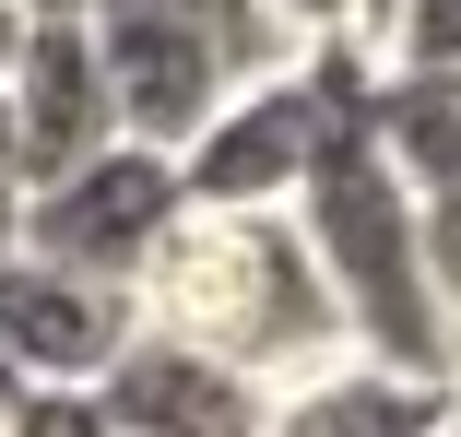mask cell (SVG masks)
Wrapping results in <instances>:
<instances>
[{
    "label": "cell",
    "instance_id": "obj_1",
    "mask_svg": "<svg viewBox=\"0 0 461 437\" xmlns=\"http://www.w3.org/2000/svg\"><path fill=\"white\" fill-rule=\"evenodd\" d=\"M131 308L154 343H177V355H202L249 390H296L355 355L296 213H177L166 248L142 260Z\"/></svg>",
    "mask_w": 461,
    "mask_h": 437
},
{
    "label": "cell",
    "instance_id": "obj_2",
    "mask_svg": "<svg viewBox=\"0 0 461 437\" xmlns=\"http://www.w3.org/2000/svg\"><path fill=\"white\" fill-rule=\"evenodd\" d=\"M177 213H190V201H177V165L142 154V142H107L95 165L24 190V236H13V248L48 260V272H71V284H119V296H131Z\"/></svg>",
    "mask_w": 461,
    "mask_h": 437
},
{
    "label": "cell",
    "instance_id": "obj_3",
    "mask_svg": "<svg viewBox=\"0 0 461 437\" xmlns=\"http://www.w3.org/2000/svg\"><path fill=\"white\" fill-rule=\"evenodd\" d=\"M320 119H331V83H320V48H308L296 71H272V83L213 107V130L177 154V201L190 213H285L308 190Z\"/></svg>",
    "mask_w": 461,
    "mask_h": 437
},
{
    "label": "cell",
    "instance_id": "obj_4",
    "mask_svg": "<svg viewBox=\"0 0 461 437\" xmlns=\"http://www.w3.org/2000/svg\"><path fill=\"white\" fill-rule=\"evenodd\" d=\"M131 331H142V308L119 284H71L24 248L0 260V355H13L24 390H95L131 355Z\"/></svg>",
    "mask_w": 461,
    "mask_h": 437
},
{
    "label": "cell",
    "instance_id": "obj_5",
    "mask_svg": "<svg viewBox=\"0 0 461 437\" xmlns=\"http://www.w3.org/2000/svg\"><path fill=\"white\" fill-rule=\"evenodd\" d=\"M0 107H13V154H24V190L71 178L119 142L107 119V71H95V36L83 24H24L13 59H0Z\"/></svg>",
    "mask_w": 461,
    "mask_h": 437
},
{
    "label": "cell",
    "instance_id": "obj_6",
    "mask_svg": "<svg viewBox=\"0 0 461 437\" xmlns=\"http://www.w3.org/2000/svg\"><path fill=\"white\" fill-rule=\"evenodd\" d=\"M95 414H107V437H260L272 390L177 355V343H154V331H131V355L95 379Z\"/></svg>",
    "mask_w": 461,
    "mask_h": 437
},
{
    "label": "cell",
    "instance_id": "obj_7",
    "mask_svg": "<svg viewBox=\"0 0 461 437\" xmlns=\"http://www.w3.org/2000/svg\"><path fill=\"white\" fill-rule=\"evenodd\" d=\"M449 414H461V379H402V367L343 355L296 390H272L260 437H449Z\"/></svg>",
    "mask_w": 461,
    "mask_h": 437
},
{
    "label": "cell",
    "instance_id": "obj_8",
    "mask_svg": "<svg viewBox=\"0 0 461 437\" xmlns=\"http://www.w3.org/2000/svg\"><path fill=\"white\" fill-rule=\"evenodd\" d=\"M366 130H379V154L402 165V190H438L461 165V71H379Z\"/></svg>",
    "mask_w": 461,
    "mask_h": 437
},
{
    "label": "cell",
    "instance_id": "obj_9",
    "mask_svg": "<svg viewBox=\"0 0 461 437\" xmlns=\"http://www.w3.org/2000/svg\"><path fill=\"white\" fill-rule=\"evenodd\" d=\"M366 59L379 71H461V0H391L366 24Z\"/></svg>",
    "mask_w": 461,
    "mask_h": 437
},
{
    "label": "cell",
    "instance_id": "obj_10",
    "mask_svg": "<svg viewBox=\"0 0 461 437\" xmlns=\"http://www.w3.org/2000/svg\"><path fill=\"white\" fill-rule=\"evenodd\" d=\"M414 236H426V284H438V308L461 331V165H449L438 190H414Z\"/></svg>",
    "mask_w": 461,
    "mask_h": 437
},
{
    "label": "cell",
    "instance_id": "obj_11",
    "mask_svg": "<svg viewBox=\"0 0 461 437\" xmlns=\"http://www.w3.org/2000/svg\"><path fill=\"white\" fill-rule=\"evenodd\" d=\"M272 24H285V48L308 59V48H355L366 36V0H260Z\"/></svg>",
    "mask_w": 461,
    "mask_h": 437
},
{
    "label": "cell",
    "instance_id": "obj_12",
    "mask_svg": "<svg viewBox=\"0 0 461 437\" xmlns=\"http://www.w3.org/2000/svg\"><path fill=\"white\" fill-rule=\"evenodd\" d=\"M24 236V154H13V107H0V260Z\"/></svg>",
    "mask_w": 461,
    "mask_h": 437
},
{
    "label": "cell",
    "instance_id": "obj_13",
    "mask_svg": "<svg viewBox=\"0 0 461 437\" xmlns=\"http://www.w3.org/2000/svg\"><path fill=\"white\" fill-rule=\"evenodd\" d=\"M13 24H95V0H13Z\"/></svg>",
    "mask_w": 461,
    "mask_h": 437
},
{
    "label": "cell",
    "instance_id": "obj_14",
    "mask_svg": "<svg viewBox=\"0 0 461 437\" xmlns=\"http://www.w3.org/2000/svg\"><path fill=\"white\" fill-rule=\"evenodd\" d=\"M13 36H24V24H13V0H0V59H13Z\"/></svg>",
    "mask_w": 461,
    "mask_h": 437
},
{
    "label": "cell",
    "instance_id": "obj_15",
    "mask_svg": "<svg viewBox=\"0 0 461 437\" xmlns=\"http://www.w3.org/2000/svg\"><path fill=\"white\" fill-rule=\"evenodd\" d=\"M379 13H391V0H366V24H379ZM355 48H366V36H355Z\"/></svg>",
    "mask_w": 461,
    "mask_h": 437
},
{
    "label": "cell",
    "instance_id": "obj_16",
    "mask_svg": "<svg viewBox=\"0 0 461 437\" xmlns=\"http://www.w3.org/2000/svg\"><path fill=\"white\" fill-rule=\"evenodd\" d=\"M0 437H13V414H0Z\"/></svg>",
    "mask_w": 461,
    "mask_h": 437
},
{
    "label": "cell",
    "instance_id": "obj_17",
    "mask_svg": "<svg viewBox=\"0 0 461 437\" xmlns=\"http://www.w3.org/2000/svg\"><path fill=\"white\" fill-rule=\"evenodd\" d=\"M449 437H461V414H449Z\"/></svg>",
    "mask_w": 461,
    "mask_h": 437
}]
</instances>
